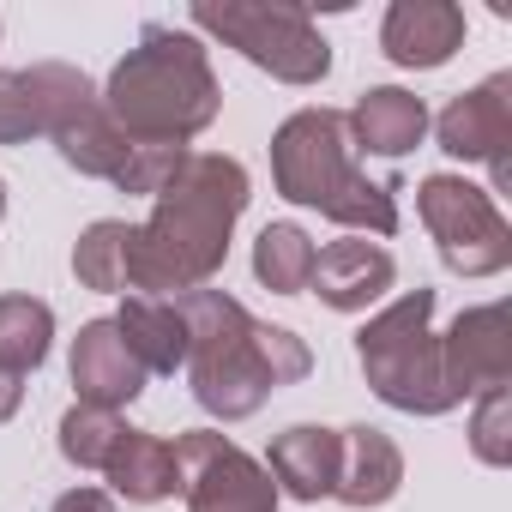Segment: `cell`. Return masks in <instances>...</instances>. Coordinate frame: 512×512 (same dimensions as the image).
Wrapping results in <instances>:
<instances>
[{
  "label": "cell",
  "mask_w": 512,
  "mask_h": 512,
  "mask_svg": "<svg viewBox=\"0 0 512 512\" xmlns=\"http://www.w3.org/2000/svg\"><path fill=\"white\" fill-rule=\"evenodd\" d=\"M247 169L223 151H187L145 223H127V290L187 296L205 290L223 260L235 217L247 211Z\"/></svg>",
  "instance_id": "1"
},
{
  "label": "cell",
  "mask_w": 512,
  "mask_h": 512,
  "mask_svg": "<svg viewBox=\"0 0 512 512\" xmlns=\"http://www.w3.org/2000/svg\"><path fill=\"white\" fill-rule=\"evenodd\" d=\"M187 320V386L193 404L217 422L253 416L278 386H296L314 374V350L290 326L253 320L229 290H187L175 296Z\"/></svg>",
  "instance_id": "2"
},
{
  "label": "cell",
  "mask_w": 512,
  "mask_h": 512,
  "mask_svg": "<svg viewBox=\"0 0 512 512\" xmlns=\"http://www.w3.org/2000/svg\"><path fill=\"white\" fill-rule=\"evenodd\" d=\"M103 109L133 145H187L217 121L223 85L193 31L145 25L139 43L115 61L103 85Z\"/></svg>",
  "instance_id": "3"
},
{
  "label": "cell",
  "mask_w": 512,
  "mask_h": 512,
  "mask_svg": "<svg viewBox=\"0 0 512 512\" xmlns=\"http://www.w3.org/2000/svg\"><path fill=\"white\" fill-rule=\"evenodd\" d=\"M356 139L344 109H296L272 133V181L290 205H314L320 217L368 235L398 229V181H374L356 163Z\"/></svg>",
  "instance_id": "4"
},
{
  "label": "cell",
  "mask_w": 512,
  "mask_h": 512,
  "mask_svg": "<svg viewBox=\"0 0 512 512\" xmlns=\"http://www.w3.org/2000/svg\"><path fill=\"white\" fill-rule=\"evenodd\" d=\"M356 362H362L374 398L404 416H446L458 404L446 386V368H440L434 290H404L392 308H380L356 332Z\"/></svg>",
  "instance_id": "5"
},
{
  "label": "cell",
  "mask_w": 512,
  "mask_h": 512,
  "mask_svg": "<svg viewBox=\"0 0 512 512\" xmlns=\"http://www.w3.org/2000/svg\"><path fill=\"white\" fill-rule=\"evenodd\" d=\"M187 19L278 85H320L332 73V43L296 0H193Z\"/></svg>",
  "instance_id": "6"
},
{
  "label": "cell",
  "mask_w": 512,
  "mask_h": 512,
  "mask_svg": "<svg viewBox=\"0 0 512 512\" xmlns=\"http://www.w3.org/2000/svg\"><path fill=\"white\" fill-rule=\"evenodd\" d=\"M416 211L434 235L440 266L458 278H494L512 266V229L494 205L488 187L464 181V175H428L416 187Z\"/></svg>",
  "instance_id": "7"
},
{
  "label": "cell",
  "mask_w": 512,
  "mask_h": 512,
  "mask_svg": "<svg viewBox=\"0 0 512 512\" xmlns=\"http://www.w3.org/2000/svg\"><path fill=\"white\" fill-rule=\"evenodd\" d=\"M175 470L187 512H278V482L217 428H187L175 440Z\"/></svg>",
  "instance_id": "8"
},
{
  "label": "cell",
  "mask_w": 512,
  "mask_h": 512,
  "mask_svg": "<svg viewBox=\"0 0 512 512\" xmlns=\"http://www.w3.org/2000/svg\"><path fill=\"white\" fill-rule=\"evenodd\" d=\"M440 151L464 163H488L494 193H512V73H488L476 91H458L440 121Z\"/></svg>",
  "instance_id": "9"
},
{
  "label": "cell",
  "mask_w": 512,
  "mask_h": 512,
  "mask_svg": "<svg viewBox=\"0 0 512 512\" xmlns=\"http://www.w3.org/2000/svg\"><path fill=\"white\" fill-rule=\"evenodd\" d=\"M91 97H97V85L79 67H67V61L7 67L0 73V145H25L37 133H55Z\"/></svg>",
  "instance_id": "10"
},
{
  "label": "cell",
  "mask_w": 512,
  "mask_h": 512,
  "mask_svg": "<svg viewBox=\"0 0 512 512\" xmlns=\"http://www.w3.org/2000/svg\"><path fill=\"white\" fill-rule=\"evenodd\" d=\"M440 368L458 404L512 386V308L506 302L464 308L440 338Z\"/></svg>",
  "instance_id": "11"
},
{
  "label": "cell",
  "mask_w": 512,
  "mask_h": 512,
  "mask_svg": "<svg viewBox=\"0 0 512 512\" xmlns=\"http://www.w3.org/2000/svg\"><path fill=\"white\" fill-rule=\"evenodd\" d=\"M380 49L392 67L434 73L464 49V7H452V0H392L380 25Z\"/></svg>",
  "instance_id": "12"
},
{
  "label": "cell",
  "mask_w": 512,
  "mask_h": 512,
  "mask_svg": "<svg viewBox=\"0 0 512 512\" xmlns=\"http://www.w3.org/2000/svg\"><path fill=\"white\" fill-rule=\"evenodd\" d=\"M392 278H398L392 253L380 241H368V235H350V241H332V247L314 253L308 290H320V302L332 314H362L368 302H380L392 290Z\"/></svg>",
  "instance_id": "13"
},
{
  "label": "cell",
  "mask_w": 512,
  "mask_h": 512,
  "mask_svg": "<svg viewBox=\"0 0 512 512\" xmlns=\"http://www.w3.org/2000/svg\"><path fill=\"white\" fill-rule=\"evenodd\" d=\"M145 368L139 356L127 350L121 326L115 320H85L79 338H73V386H79V404H97V410H121L145 392Z\"/></svg>",
  "instance_id": "14"
},
{
  "label": "cell",
  "mask_w": 512,
  "mask_h": 512,
  "mask_svg": "<svg viewBox=\"0 0 512 512\" xmlns=\"http://www.w3.org/2000/svg\"><path fill=\"white\" fill-rule=\"evenodd\" d=\"M398 488H404V452H398V440L386 428H368V422L338 428V488L332 494L344 506L368 512V506H386Z\"/></svg>",
  "instance_id": "15"
},
{
  "label": "cell",
  "mask_w": 512,
  "mask_h": 512,
  "mask_svg": "<svg viewBox=\"0 0 512 512\" xmlns=\"http://www.w3.org/2000/svg\"><path fill=\"white\" fill-rule=\"evenodd\" d=\"M344 121H350L356 151H368V157H410L422 145V133H428V103L416 91H404V85H374V91L356 97V109Z\"/></svg>",
  "instance_id": "16"
},
{
  "label": "cell",
  "mask_w": 512,
  "mask_h": 512,
  "mask_svg": "<svg viewBox=\"0 0 512 512\" xmlns=\"http://www.w3.org/2000/svg\"><path fill=\"white\" fill-rule=\"evenodd\" d=\"M278 494L314 506L338 488V428H320V422H296L272 440V458H266Z\"/></svg>",
  "instance_id": "17"
},
{
  "label": "cell",
  "mask_w": 512,
  "mask_h": 512,
  "mask_svg": "<svg viewBox=\"0 0 512 512\" xmlns=\"http://www.w3.org/2000/svg\"><path fill=\"white\" fill-rule=\"evenodd\" d=\"M127 350L139 356L145 374H175L187 368V320L175 308V296H127L115 314Z\"/></svg>",
  "instance_id": "18"
},
{
  "label": "cell",
  "mask_w": 512,
  "mask_h": 512,
  "mask_svg": "<svg viewBox=\"0 0 512 512\" xmlns=\"http://www.w3.org/2000/svg\"><path fill=\"white\" fill-rule=\"evenodd\" d=\"M103 476H109V482H115V494H121V500H133V506H157V500H169V494L181 488L175 446H169L163 434H139V428H127V434L115 440V452H109Z\"/></svg>",
  "instance_id": "19"
},
{
  "label": "cell",
  "mask_w": 512,
  "mask_h": 512,
  "mask_svg": "<svg viewBox=\"0 0 512 512\" xmlns=\"http://www.w3.org/2000/svg\"><path fill=\"white\" fill-rule=\"evenodd\" d=\"M49 139H55V151H61V163H67V169L97 175V181H115V175H121V163L133 157V139L109 121L103 97H91L85 109H73Z\"/></svg>",
  "instance_id": "20"
},
{
  "label": "cell",
  "mask_w": 512,
  "mask_h": 512,
  "mask_svg": "<svg viewBox=\"0 0 512 512\" xmlns=\"http://www.w3.org/2000/svg\"><path fill=\"white\" fill-rule=\"evenodd\" d=\"M314 235L302 223H266L260 241H253V278H260L272 296H302L314 278Z\"/></svg>",
  "instance_id": "21"
},
{
  "label": "cell",
  "mask_w": 512,
  "mask_h": 512,
  "mask_svg": "<svg viewBox=\"0 0 512 512\" xmlns=\"http://www.w3.org/2000/svg\"><path fill=\"white\" fill-rule=\"evenodd\" d=\"M55 344V308L37 296H0V368L7 374H31L49 362Z\"/></svg>",
  "instance_id": "22"
},
{
  "label": "cell",
  "mask_w": 512,
  "mask_h": 512,
  "mask_svg": "<svg viewBox=\"0 0 512 512\" xmlns=\"http://www.w3.org/2000/svg\"><path fill=\"white\" fill-rule=\"evenodd\" d=\"M73 278L97 296H127V223L97 217L73 247Z\"/></svg>",
  "instance_id": "23"
},
{
  "label": "cell",
  "mask_w": 512,
  "mask_h": 512,
  "mask_svg": "<svg viewBox=\"0 0 512 512\" xmlns=\"http://www.w3.org/2000/svg\"><path fill=\"white\" fill-rule=\"evenodd\" d=\"M121 434H127V422H121V410H97V404H73V410L61 416V458H67V464H79V470H103Z\"/></svg>",
  "instance_id": "24"
},
{
  "label": "cell",
  "mask_w": 512,
  "mask_h": 512,
  "mask_svg": "<svg viewBox=\"0 0 512 512\" xmlns=\"http://www.w3.org/2000/svg\"><path fill=\"white\" fill-rule=\"evenodd\" d=\"M470 452L494 470L512 464V392H482L476 398V416H470Z\"/></svg>",
  "instance_id": "25"
},
{
  "label": "cell",
  "mask_w": 512,
  "mask_h": 512,
  "mask_svg": "<svg viewBox=\"0 0 512 512\" xmlns=\"http://www.w3.org/2000/svg\"><path fill=\"white\" fill-rule=\"evenodd\" d=\"M181 157H187V145H133V157L121 163V175H115V187L121 193H163L169 187V175L181 169Z\"/></svg>",
  "instance_id": "26"
},
{
  "label": "cell",
  "mask_w": 512,
  "mask_h": 512,
  "mask_svg": "<svg viewBox=\"0 0 512 512\" xmlns=\"http://www.w3.org/2000/svg\"><path fill=\"white\" fill-rule=\"evenodd\" d=\"M49 512H115V500H109L103 488H67Z\"/></svg>",
  "instance_id": "27"
},
{
  "label": "cell",
  "mask_w": 512,
  "mask_h": 512,
  "mask_svg": "<svg viewBox=\"0 0 512 512\" xmlns=\"http://www.w3.org/2000/svg\"><path fill=\"white\" fill-rule=\"evenodd\" d=\"M19 404H25V380L0 368V422H13V416H19Z\"/></svg>",
  "instance_id": "28"
},
{
  "label": "cell",
  "mask_w": 512,
  "mask_h": 512,
  "mask_svg": "<svg viewBox=\"0 0 512 512\" xmlns=\"http://www.w3.org/2000/svg\"><path fill=\"white\" fill-rule=\"evenodd\" d=\"M0 217H7V181H0Z\"/></svg>",
  "instance_id": "29"
}]
</instances>
